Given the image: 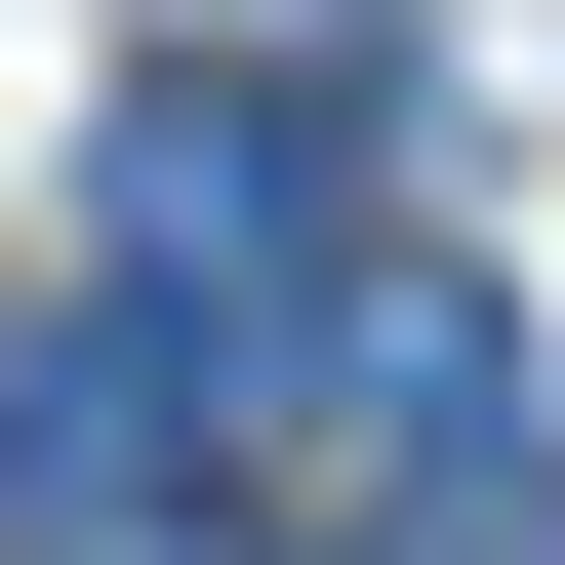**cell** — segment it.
<instances>
[{
    "mask_svg": "<svg viewBox=\"0 0 565 565\" xmlns=\"http://www.w3.org/2000/svg\"><path fill=\"white\" fill-rule=\"evenodd\" d=\"M282 445L364 484V565H565V484H525V323H484L445 243H323V323H282Z\"/></svg>",
    "mask_w": 565,
    "mask_h": 565,
    "instance_id": "6da1fadb",
    "label": "cell"
},
{
    "mask_svg": "<svg viewBox=\"0 0 565 565\" xmlns=\"http://www.w3.org/2000/svg\"><path fill=\"white\" fill-rule=\"evenodd\" d=\"M0 565H243V525H202V484H41Z\"/></svg>",
    "mask_w": 565,
    "mask_h": 565,
    "instance_id": "7a4b0ae2",
    "label": "cell"
}]
</instances>
